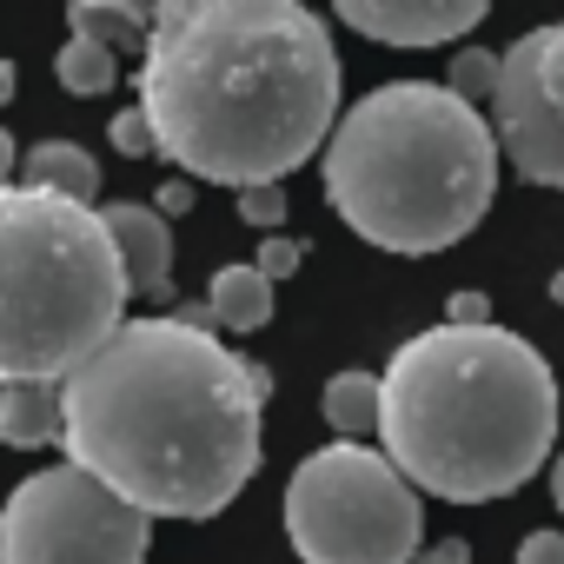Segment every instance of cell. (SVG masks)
<instances>
[{"label": "cell", "instance_id": "6da1fadb", "mask_svg": "<svg viewBox=\"0 0 564 564\" xmlns=\"http://www.w3.org/2000/svg\"><path fill=\"white\" fill-rule=\"evenodd\" d=\"M265 399L206 313L127 319L61 386V452L147 518H219L265 458Z\"/></svg>", "mask_w": 564, "mask_h": 564}, {"label": "cell", "instance_id": "7a4b0ae2", "mask_svg": "<svg viewBox=\"0 0 564 564\" xmlns=\"http://www.w3.org/2000/svg\"><path fill=\"white\" fill-rule=\"evenodd\" d=\"M133 107L180 180L286 186L339 127V47L300 0H166Z\"/></svg>", "mask_w": 564, "mask_h": 564}, {"label": "cell", "instance_id": "3957f363", "mask_svg": "<svg viewBox=\"0 0 564 564\" xmlns=\"http://www.w3.org/2000/svg\"><path fill=\"white\" fill-rule=\"evenodd\" d=\"M557 438V379L524 333L425 326L379 372V452L419 498H511Z\"/></svg>", "mask_w": 564, "mask_h": 564}, {"label": "cell", "instance_id": "277c9868", "mask_svg": "<svg viewBox=\"0 0 564 564\" xmlns=\"http://www.w3.org/2000/svg\"><path fill=\"white\" fill-rule=\"evenodd\" d=\"M491 120L445 80H386L359 94L326 153V206L379 252H445L491 213L498 193Z\"/></svg>", "mask_w": 564, "mask_h": 564}, {"label": "cell", "instance_id": "5b68a950", "mask_svg": "<svg viewBox=\"0 0 564 564\" xmlns=\"http://www.w3.org/2000/svg\"><path fill=\"white\" fill-rule=\"evenodd\" d=\"M127 300L94 206L0 186V386H67L127 326Z\"/></svg>", "mask_w": 564, "mask_h": 564}, {"label": "cell", "instance_id": "8992f818", "mask_svg": "<svg viewBox=\"0 0 564 564\" xmlns=\"http://www.w3.org/2000/svg\"><path fill=\"white\" fill-rule=\"evenodd\" d=\"M286 544L300 564H419L425 498L379 445L333 438L286 478Z\"/></svg>", "mask_w": 564, "mask_h": 564}, {"label": "cell", "instance_id": "52a82bcc", "mask_svg": "<svg viewBox=\"0 0 564 564\" xmlns=\"http://www.w3.org/2000/svg\"><path fill=\"white\" fill-rule=\"evenodd\" d=\"M153 518L80 465H41L0 505V564H147Z\"/></svg>", "mask_w": 564, "mask_h": 564}, {"label": "cell", "instance_id": "ba28073f", "mask_svg": "<svg viewBox=\"0 0 564 564\" xmlns=\"http://www.w3.org/2000/svg\"><path fill=\"white\" fill-rule=\"evenodd\" d=\"M491 140L518 180L564 193V21H544L498 47Z\"/></svg>", "mask_w": 564, "mask_h": 564}, {"label": "cell", "instance_id": "9c48e42d", "mask_svg": "<svg viewBox=\"0 0 564 564\" xmlns=\"http://www.w3.org/2000/svg\"><path fill=\"white\" fill-rule=\"evenodd\" d=\"M485 14V0H339V28L379 47H458Z\"/></svg>", "mask_w": 564, "mask_h": 564}, {"label": "cell", "instance_id": "30bf717a", "mask_svg": "<svg viewBox=\"0 0 564 564\" xmlns=\"http://www.w3.org/2000/svg\"><path fill=\"white\" fill-rule=\"evenodd\" d=\"M100 219H107V232H113L127 293L166 300V279H173V226H166L153 206H140V199H113V206H100Z\"/></svg>", "mask_w": 564, "mask_h": 564}, {"label": "cell", "instance_id": "8fae6325", "mask_svg": "<svg viewBox=\"0 0 564 564\" xmlns=\"http://www.w3.org/2000/svg\"><path fill=\"white\" fill-rule=\"evenodd\" d=\"M206 326H219V333H259V326H272V279L252 259L213 272V286H206Z\"/></svg>", "mask_w": 564, "mask_h": 564}, {"label": "cell", "instance_id": "7c38bea8", "mask_svg": "<svg viewBox=\"0 0 564 564\" xmlns=\"http://www.w3.org/2000/svg\"><path fill=\"white\" fill-rule=\"evenodd\" d=\"M21 186L61 193V199H74V206H94V199H100V160H94L80 140H41L34 153H21Z\"/></svg>", "mask_w": 564, "mask_h": 564}, {"label": "cell", "instance_id": "4fadbf2b", "mask_svg": "<svg viewBox=\"0 0 564 564\" xmlns=\"http://www.w3.org/2000/svg\"><path fill=\"white\" fill-rule=\"evenodd\" d=\"M0 445H61V386H0Z\"/></svg>", "mask_w": 564, "mask_h": 564}, {"label": "cell", "instance_id": "5bb4252c", "mask_svg": "<svg viewBox=\"0 0 564 564\" xmlns=\"http://www.w3.org/2000/svg\"><path fill=\"white\" fill-rule=\"evenodd\" d=\"M67 34L100 41L113 54H140L147 34H153V8H140V0H74V8H67Z\"/></svg>", "mask_w": 564, "mask_h": 564}, {"label": "cell", "instance_id": "9a60e30c", "mask_svg": "<svg viewBox=\"0 0 564 564\" xmlns=\"http://www.w3.org/2000/svg\"><path fill=\"white\" fill-rule=\"evenodd\" d=\"M319 412H326V425L339 432V438H352V445H366V432L379 438V372H333L326 379V392H319Z\"/></svg>", "mask_w": 564, "mask_h": 564}, {"label": "cell", "instance_id": "2e32d148", "mask_svg": "<svg viewBox=\"0 0 564 564\" xmlns=\"http://www.w3.org/2000/svg\"><path fill=\"white\" fill-rule=\"evenodd\" d=\"M54 80L67 87V94H113L120 87V54L113 47H100V41H80V34H67V47L54 54Z\"/></svg>", "mask_w": 564, "mask_h": 564}, {"label": "cell", "instance_id": "e0dca14e", "mask_svg": "<svg viewBox=\"0 0 564 564\" xmlns=\"http://www.w3.org/2000/svg\"><path fill=\"white\" fill-rule=\"evenodd\" d=\"M445 87L458 100H471V107H491V94H498V54L491 47H458L452 67H445Z\"/></svg>", "mask_w": 564, "mask_h": 564}, {"label": "cell", "instance_id": "ac0fdd59", "mask_svg": "<svg viewBox=\"0 0 564 564\" xmlns=\"http://www.w3.org/2000/svg\"><path fill=\"white\" fill-rule=\"evenodd\" d=\"M252 265L279 286V279H293V272L306 265V246H300V239H286V232H265V239H259V252H252Z\"/></svg>", "mask_w": 564, "mask_h": 564}, {"label": "cell", "instance_id": "d6986e66", "mask_svg": "<svg viewBox=\"0 0 564 564\" xmlns=\"http://www.w3.org/2000/svg\"><path fill=\"white\" fill-rule=\"evenodd\" d=\"M239 219L259 226V232H279V219H286V186H246L239 193Z\"/></svg>", "mask_w": 564, "mask_h": 564}, {"label": "cell", "instance_id": "ffe728a7", "mask_svg": "<svg viewBox=\"0 0 564 564\" xmlns=\"http://www.w3.org/2000/svg\"><path fill=\"white\" fill-rule=\"evenodd\" d=\"M107 140H113L127 160L153 153V127H147V113H140V107H120V113H113V127H107Z\"/></svg>", "mask_w": 564, "mask_h": 564}, {"label": "cell", "instance_id": "44dd1931", "mask_svg": "<svg viewBox=\"0 0 564 564\" xmlns=\"http://www.w3.org/2000/svg\"><path fill=\"white\" fill-rule=\"evenodd\" d=\"M445 326H491V300L485 293H452L445 300Z\"/></svg>", "mask_w": 564, "mask_h": 564}, {"label": "cell", "instance_id": "7402d4cb", "mask_svg": "<svg viewBox=\"0 0 564 564\" xmlns=\"http://www.w3.org/2000/svg\"><path fill=\"white\" fill-rule=\"evenodd\" d=\"M518 564H564V531H531L518 544Z\"/></svg>", "mask_w": 564, "mask_h": 564}, {"label": "cell", "instance_id": "603a6c76", "mask_svg": "<svg viewBox=\"0 0 564 564\" xmlns=\"http://www.w3.org/2000/svg\"><path fill=\"white\" fill-rule=\"evenodd\" d=\"M186 206H193V180H166V186H160V199H153V213H160V219H166V213H186Z\"/></svg>", "mask_w": 564, "mask_h": 564}, {"label": "cell", "instance_id": "cb8c5ba5", "mask_svg": "<svg viewBox=\"0 0 564 564\" xmlns=\"http://www.w3.org/2000/svg\"><path fill=\"white\" fill-rule=\"evenodd\" d=\"M425 564H471V544L465 538H445V544H432V551H419Z\"/></svg>", "mask_w": 564, "mask_h": 564}, {"label": "cell", "instance_id": "d4e9b609", "mask_svg": "<svg viewBox=\"0 0 564 564\" xmlns=\"http://www.w3.org/2000/svg\"><path fill=\"white\" fill-rule=\"evenodd\" d=\"M14 173H21V147H14L8 127H0V186H14Z\"/></svg>", "mask_w": 564, "mask_h": 564}, {"label": "cell", "instance_id": "484cf974", "mask_svg": "<svg viewBox=\"0 0 564 564\" xmlns=\"http://www.w3.org/2000/svg\"><path fill=\"white\" fill-rule=\"evenodd\" d=\"M14 87H21V67H14V61H0V107L14 100Z\"/></svg>", "mask_w": 564, "mask_h": 564}, {"label": "cell", "instance_id": "4316f807", "mask_svg": "<svg viewBox=\"0 0 564 564\" xmlns=\"http://www.w3.org/2000/svg\"><path fill=\"white\" fill-rule=\"evenodd\" d=\"M551 498H557V511H564V452H557V465H551Z\"/></svg>", "mask_w": 564, "mask_h": 564}, {"label": "cell", "instance_id": "83f0119b", "mask_svg": "<svg viewBox=\"0 0 564 564\" xmlns=\"http://www.w3.org/2000/svg\"><path fill=\"white\" fill-rule=\"evenodd\" d=\"M544 293H551V300H557V306H564V265H557V272H551V286H544Z\"/></svg>", "mask_w": 564, "mask_h": 564}]
</instances>
